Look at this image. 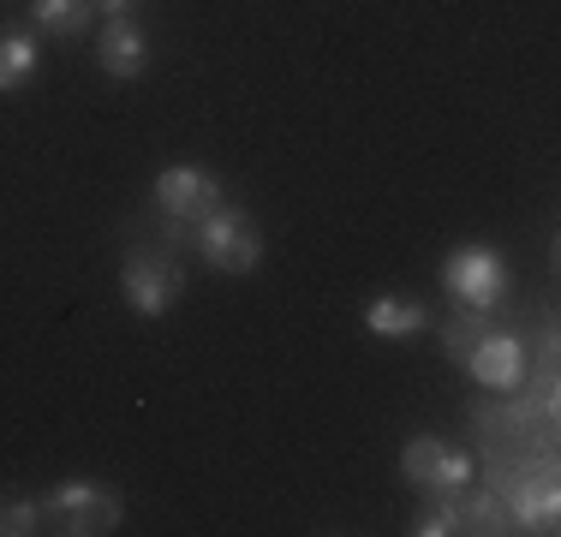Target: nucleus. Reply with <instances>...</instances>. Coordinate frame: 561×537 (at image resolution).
<instances>
[{"mask_svg": "<svg viewBox=\"0 0 561 537\" xmlns=\"http://www.w3.org/2000/svg\"><path fill=\"white\" fill-rule=\"evenodd\" d=\"M150 197H156V215H162V221L192 227L197 215H209L216 204H227V185H221V173L197 168V161H173V168L156 173Z\"/></svg>", "mask_w": 561, "mask_h": 537, "instance_id": "39448f33", "label": "nucleus"}, {"mask_svg": "<svg viewBox=\"0 0 561 537\" xmlns=\"http://www.w3.org/2000/svg\"><path fill=\"white\" fill-rule=\"evenodd\" d=\"M436 448H443V436H412L407 448H400V478H407L412 490H424V483H431Z\"/></svg>", "mask_w": 561, "mask_h": 537, "instance_id": "f3484780", "label": "nucleus"}, {"mask_svg": "<svg viewBox=\"0 0 561 537\" xmlns=\"http://www.w3.org/2000/svg\"><path fill=\"white\" fill-rule=\"evenodd\" d=\"M460 532H478V537H502V532H514V519H507V502H502V490L490 483V490H472L466 483L460 495Z\"/></svg>", "mask_w": 561, "mask_h": 537, "instance_id": "9b49d317", "label": "nucleus"}, {"mask_svg": "<svg viewBox=\"0 0 561 537\" xmlns=\"http://www.w3.org/2000/svg\"><path fill=\"white\" fill-rule=\"evenodd\" d=\"M365 329L382 334V341H412V334L431 329V305L412 299V293H382V299L365 305Z\"/></svg>", "mask_w": 561, "mask_h": 537, "instance_id": "1a4fd4ad", "label": "nucleus"}, {"mask_svg": "<svg viewBox=\"0 0 561 537\" xmlns=\"http://www.w3.org/2000/svg\"><path fill=\"white\" fill-rule=\"evenodd\" d=\"M150 60H156V48H150V36H144V24H131V19H108L96 31V66L108 78H144L150 72Z\"/></svg>", "mask_w": 561, "mask_h": 537, "instance_id": "6e6552de", "label": "nucleus"}, {"mask_svg": "<svg viewBox=\"0 0 561 537\" xmlns=\"http://www.w3.org/2000/svg\"><path fill=\"white\" fill-rule=\"evenodd\" d=\"M36 66H43L36 31L31 24H7V31H0V96H19V90L36 78Z\"/></svg>", "mask_w": 561, "mask_h": 537, "instance_id": "9d476101", "label": "nucleus"}, {"mask_svg": "<svg viewBox=\"0 0 561 537\" xmlns=\"http://www.w3.org/2000/svg\"><path fill=\"white\" fill-rule=\"evenodd\" d=\"M466 370H472V382L490 388V395H519V382H526V341L507 334V329H490L484 341L472 346Z\"/></svg>", "mask_w": 561, "mask_h": 537, "instance_id": "423d86ee", "label": "nucleus"}, {"mask_svg": "<svg viewBox=\"0 0 561 537\" xmlns=\"http://www.w3.org/2000/svg\"><path fill=\"white\" fill-rule=\"evenodd\" d=\"M43 532V502L36 495H0V537H31Z\"/></svg>", "mask_w": 561, "mask_h": 537, "instance_id": "dca6fc26", "label": "nucleus"}, {"mask_svg": "<svg viewBox=\"0 0 561 537\" xmlns=\"http://www.w3.org/2000/svg\"><path fill=\"white\" fill-rule=\"evenodd\" d=\"M96 19V0H31V24L48 36H84Z\"/></svg>", "mask_w": 561, "mask_h": 537, "instance_id": "f8f14e48", "label": "nucleus"}, {"mask_svg": "<svg viewBox=\"0 0 561 537\" xmlns=\"http://www.w3.org/2000/svg\"><path fill=\"white\" fill-rule=\"evenodd\" d=\"M131 7H138V0H96V12H108V19H126Z\"/></svg>", "mask_w": 561, "mask_h": 537, "instance_id": "a211bd4d", "label": "nucleus"}, {"mask_svg": "<svg viewBox=\"0 0 561 537\" xmlns=\"http://www.w3.org/2000/svg\"><path fill=\"white\" fill-rule=\"evenodd\" d=\"M443 287L454 305H466V311H496L507 299V287H514V268L496 245H454L443 258Z\"/></svg>", "mask_w": 561, "mask_h": 537, "instance_id": "20e7f679", "label": "nucleus"}, {"mask_svg": "<svg viewBox=\"0 0 561 537\" xmlns=\"http://www.w3.org/2000/svg\"><path fill=\"white\" fill-rule=\"evenodd\" d=\"M502 502H507V519H514V532H556V514H561V495L550 472H514L496 483Z\"/></svg>", "mask_w": 561, "mask_h": 537, "instance_id": "0eeeda50", "label": "nucleus"}, {"mask_svg": "<svg viewBox=\"0 0 561 537\" xmlns=\"http://www.w3.org/2000/svg\"><path fill=\"white\" fill-rule=\"evenodd\" d=\"M119 299H126V311L144 317V322L168 317L173 305L185 299V268L173 263L168 239L162 245H131L126 251V263H119Z\"/></svg>", "mask_w": 561, "mask_h": 537, "instance_id": "7ed1b4c3", "label": "nucleus"}, {"mask_svg": "<svg viewBox=\"0 0 561 537\" xmlns=\"http://www.w3.org/2000/svg\"><path fill=\"white\" fill-rule=\"evenodd\" d=\"M412 537H454L460 532V502L454 495H436V502H424L419 514H412Z\"/></svg>", "mask_w": 561, "mask_h": 537, "instance_id": "2eb2a0df", "label": "nucleus"}, {"mask_svg": "<svg viewBox=\"0 0 561 537\" xmlns=\"http://www.w3.org/2000/svg\"><path fill=\"white\" fill-rule=\"evenodd\" d=\"M126 519V502L96 478H66L43 495V532L60 537H108Z\"/></svg>", "mask_w": 561, "mask_h": 537, "instance_id": "f03ea898", "label": "nucleus"}, {"mask_svg": "<svg viewBox=\"0 0 561 537\" xmlns=\"http://www.w3.org/2000/svg\"><path fill=\"white\" fill-rule=\"evenodd\" d=\"M496 329V311H454L448 322H443V353L454 358V365H466V358H472V346L484 341V334Z\"/></svg>", "mask_w": 561, "mask_h": 537, "instance_id": "4468645a", "label": "nucleus"}, {"mask_svg": "<svg viewBox=\"0 0 561 537\" xmlns=\"http://www.w3.org/2000/svg\"><path fill=\"white\" fill-rule=\"evenodd\" d=\"M472 478H478V454L443 442V448H436V466H431V483H424V495H460Z\"/></svg>", "mask_w": 561, "mask_h": 537, "instance_id": "ddd939ff", "label": "nucleus"}, {"mask_svg": "<svg viewBox=\"0 0 561 537\" xmlns=\"http://www.w3.org/2000/svg\"><path fill=\"white\" fill-rule=\"evenodd\" d=\"M192 251L216 268V275H251V268L263 263V227L251 221V209L216 204L209 215L192 221Z\"/></svg>", "mask_w": 561, "mask_h": 537, "instance_id": "f257e3e1", "label": "nucleus"}]
</instances>
